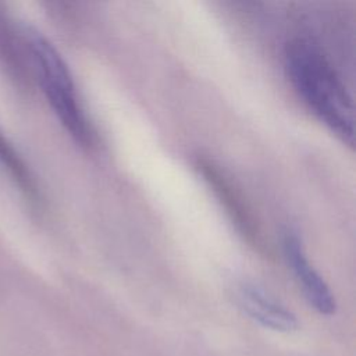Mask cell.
Returning a JSON list of instances; mask_svg holds the SVG:
<instances>
[{
  "mask_svg": "<svg viewBox=\"0 0 356 356\" xmlns=\"http://www.w3.org/2000/svg\"><path fill=\"white\" fill-rule=\"evenodd\" d=\"M285 68L295 90L313 114L343 143L353 146L352 97L323 50L296 38L285 46Z\"/></svg>",
  "mask_w": 356,
  "mask_h": 356,
  "instance_id": "obj_1",
  "label": "cell"
},
{
  "mask_svg": "<svg viewBox=\"0 0 356 356\" xmlns=\"http://www.w3.org/2000/svg\"><path fill=\"white\" fill-rule=\"evenodd\" d=\"M32 74L36 76L54 114L82 147L96 143V134L81 104L71 71L58 50L43 35L33 29L24 32Z\"/></svg>",
  "mask_w": 356,
  "mask_h": 356,
  "instance_id": "obj_2",
  "label": "cell"
},
{
  "mask_svg": "<svg viewBox=\"0 0 356 356\" xmlns=\"http://www.w3.org/2000/svg\"><path fill=\"white\" fill-rule=\"evenodd\" d=\"M195 168L224 207L227 217L242 239L260 254L268 253L261 227L252 207L229 177L213 160L203 156L196 157Z\"/></svg>",
  "mask_w": 356,
  "mask_h": 356,
  "instance_id": "obj_3",
  "label": "cell"
},
{
  "mask_svg": "<svg viewBox=\"0 0 356 356\" xmlns=\"http://www.w3.org/2000/svg\"><path fill=\"white\" fill-rule=\"evenodd\" d=\"M282 248L288 266L291 267L296 281L299 282L307 302L320 314H334L337 310L335 298L324 278L309 261L300 238L292 231L285 232L282 239Z\"/></svg>",
  "mask_w": 356,
  "mask_h": 356,
  "instance_id": "obj_4",
  "label": "cell"
},
{
  "mask_svg": "<svg viewBox=\"0 0 356 356\" xmlns=\"http://www.w3.org/2000/svg\"><path fill=\"white\" fill-rule=\"evenodd\" d=\"M236 296L245 313L266 328L289 332L299 325L296 316L289 309L254 284H242Z\"/></svg>",
  "mask_w": 356,
  "mask_h": 356,
  "instance_id": "obj_5",
  "label": "cell"
},
{
  "mask_svg": "<svg viewBox=\"0 0 356 356\" xmlns=\"http://www.w3.org/2000/svg\"><path fill=\"white\" fill-rule=\"evenodd\" d=\"M0 63L8 76L19 86L29 88L33 76L25 36L19 38L11 19L0 4Z\"/></svg>",
  "mask_w": 356,
  "mask_h": 356,
  "instance_id": "obj_6",
  "label": "cell"
},
{
  "mask_svg": "<svg viewBox=\"0 0 356 356\" xmlns=\"http://www.w3.org/2000/svg\"><path fill=\"white\" fill-rule=\"evenodd\" d=\"M0 163L7 168L8 174L15 181L19 191L24 192L26 199L31 203L38 204L40 202L39 200L40 196L29 168L26 167L24 160L19 157V154L15 152L13 145H10L8 140L1 134H0Z\"/></svg>",
  "mask_w": 356,
  "mask_h": 356,
  "instance_id": "obj_7",
  "label": "cell"
}]
</instances>
